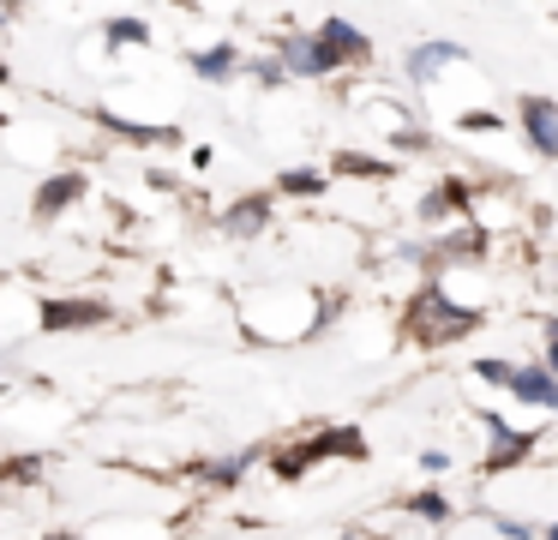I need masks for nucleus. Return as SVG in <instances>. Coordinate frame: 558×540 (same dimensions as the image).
<instances>
[{
    "label": "nucleus",
    "instance_id": "nucleus-1",
    "mask_svg": "<svg viewBox=\"0 0 558 540\" xmlns=\"http://www.w3.org/2000/svg\"><path fill=\"white\" fill-rule=\"evenodd\" d=\"M409 331L421 336V343H457V336L474 331V312L469 307H450L445 288H426V295L409 307Z\"/></svg>",
    "mask_w": 558,
    "mask_h": 540
},
{
    "label": "nucleus",
    "instance_id": "nucleus-2",
    "mask_svg": "<svg viewBox=\"0 0 558 540\" xmlns=\"http://www.w3.org/2000/svg\"><path fill=\"white\" fill-rule=\"evenodd\" d=\"M313 43H318V67H325V72L342 67V60H366V55H373V48H366V36L354 31V24H337V19H330Z\"/></svg>",
    "mask_w": 558,
    "mask_h": 540
},
{
    "label": "nucleus",
    "instance_id": "nucleus-3",
    "mask_svg": "<svg viewBox=\"0 0 558 540\" xmlns=\"http://www.w3.org/2000/svg\"><path fill=\"white\" fill-rule=\"evenodd\" d=\"M330 451H349V456H361V439H354V432H325V439L301 444V451H282V456H277V475H282V480H294L306 463H318V456H330Z\"/></svg>",
    "mask_w": 558,
    "mask_h": 540
},
{
    "label": "nucleus",
    "instance_id": "nucleus-4",
    "mask_svg": "<svg viewBox=\"0 0 558 540\" xmlns=\"http://www.w3.org/2000/svg\"><path fill=\"white\" fill-rule=\"evenodd\" d=\"M522 127H529L534 151L558 156V108L546 103V96H522Z\"/></svg>",
    "mask_w": 558,
    "mask_h": 540
},
{
    "label": "nucleus",
    "instance_id": "nucleus-5",
    "mask_svg": "<svg viewBox=\"0 0 558 540\" xmlns=\"http://www.w3.org/2000/svg\"><path fill=\"white\" fill-rule=\"evenodd\" d=\"M481 427H486V432H493V439H498V451L486 456V475H498V468H505V463H517V456H529L534 432H510V427H505V420H498V415H486Z\"/></svg>",
    "mask_w": 558,
    "mask_h": 540
},
{
    "label": "nucleus",
    "instance_id": "nucleus-6",
    "mask_svg": "<svg viewBox=\"0 0 558 540\" xmlns=\"http://www.w3.org/2000/svg\"><path fill=\"white\" fill-rule=\"evenodd\" d=\"M510 391H517L522 403H534V408H558V379H553V372L517 367V372H510Z\"/></svg>",
    "mask_w": 558,
    "mask_h": 540
},
{
    "label": "nucleus",
    "instance_id": "nucleus-7",
    "mask_svg": "<svg viewBox=\"0 0 558 540\" xmlns=\"http://www.w3.org/2000/svg\"><path fill=\"white\" fill-rule=\"evenodd\" d=\"M109 312L97 307V300H54V307H43V324L49 331H73V324H102Z\"/></svg>",
    "mask_w": 558,
    "mask_h": 540
},
{
    "label": "nucleus",
    "instance_id": "nucleus-8",
    "mask_svg": "<svg viewBox=\"0 0 558 540\" xmlns=\"http://www.w3.org/2000/svg\"><path fill=\"white\" fill-rule=\"evenodd\" d=\"M85 192V175H54L49 187L37 192V216H54V211H66V204Z\"/></svg>",
    "mask_w": 558,
    "mask_h": 540
},
{
    "label": "nucleus",
    "instance_id": "nucleus-9",
    "mask_svg": "<svg viewBox=\"0 0 558 540\" xmlns=\"http://www.w3.org/2000/svg\"><path fill=\"white\" fill-rule=\"evenodd\" d=\"M445 60H462V48L457 43H433V48H414V60H409V72L414 79H433Z\"/></svg>",
    "mask_w": 558,
    "mask_h": 540
},
{
    "label": "nucleus",
    "instance_id": "nucleus-10",
    "mask_svg": "<svg viewBox=\"0 0 558 540\" xmlns=\"http://www.w3.org/2000/svg\"><path fill=\"white\" fill-rule=\"evenodd\" d=\"M282 60H289V72H325V67H318V43H313V36H289V43H282Z\"/></svg>",
    "mask_w": 558,
    "mask_h": 540
},
{
    "label": "nucleus",
    "instance_id": "nucleus-11",
    "mask_svg": "<svg viewBox=\"0 0 558 540\" xmlns=\"http://www.w3.org/2000/svg\"><path fill=\"white\" fill-rule=\"evenodd\" d=\"M193 72H198V79H229V72H234V48L222 43V48H210V55H198Z\"/></svg>",
    "mask_w": 558,
    "mask_h": 540
},
{
    "label": "nucleus",
    "instance_id": "nucleus-12",
    "mask_svg": "<svg viewBox=\"0 0 558 540\" xmlns=\"http://www.w3.org/2000/svg\"><path fill=\"white\" fill-rule=\"evenodd\" d=\"M229 228H234V235H258V228H265V199L234 204V211H229Z\"/></svg>",
    "mask_w": 558,
    "mask_h": 540
},
{
    "label": "nucleus",
    "instance_id": "nucleus-13",
    "mask_svg": "<svg viewBox=\"0 0 558 540\" xmlns=\"http://www.w3.org/2000/svg\"><path fill=\"white\" fill-rule=\"evenodd\" d=\"M109 43H121V48H133V43H150V31L138 19H114L109 24Z\"/></svg>",
    "mask_w": 558,
    "mask_h": 540
},
{
    "label": "nucleus",
    "instance_id": "nucleus-14",
    "mask_svg": "<svg viewBox=\"0 0 558 540\" xmlns=\"http://www.w3.org/2000/svg\"><path fill=\"white\" fill-rule=\"evenodd\" d=\"M409 511H414V516H433V523H445V516H450V504L438 499V492H414V499H409Z\"/></svg>",
    "mask_w": 558,
    "mask_h": 540
},
{
    "label": "nucleus",
    "instance_id": "nucleus-15",
    "mask_svg": "<svg viewBox=\"0 0 558 540\" xmlns=\"http://www.w3.org/2000/svg\"><path fill=\"white\" fill-rule=\"evenodd\" d=\"M282 187H289L294 199H313V192H325V180H318V175H306V168H294V175H282Z\"/></svg>",
    "mask_w": 558,
    "mask_h": 540
},
{
    "label": "nucleus",
    "instance_id": "nucleus-16",
    "mask_svg": "<svg viewBox=\"0 0 558 540\" xmlns=\"http://www.w3.org/2000/svg\"><path fill=\"white\" fill-rule=\"evenodd\" d=\"M510 372H517V367H505V360H481V379L486 384H510Z\"/></svg>",
    "mask_w": 558,
    "mask_h": 540
},
{
    "label": "nucleus",
    "instance_id": "nucleus-17",
    "mask_svg": "<svg viewBox=\"0 0 558 540\" xmlns=\"http://www.w3.org/2000/svg\"><path fill=\"white\" fill-rule=\"evenodd\" d=\"M337 168H349V175H385V163H366V156H342Z\"/></svg>",
    "mask_w": 558,
    "mask_h": 540
},
{
    "label": "nucleus",
    "instance_id": "nucleus-18",
    "mask_svg": "<svg viewBox=\"0 0 558 540\" xmlns=\"http://www.w3.org/2000/svg\"><path fill=\"white\" fill-rule=\"evenodd\" d=\"M37 475V463H31V456H19V463H7V480H31Z\"/></svg>",
    "mask_w": 558,
    "mask_h": 540
},
{
    "label": "nucleus",
    "instance_id": "nucleus-19",
    "mask_svg": "<svg viewBox=\"0 0 558 540\" xmlns=\"http://www.w3.org/2000/svg\"><path fill=\"white\" fill-rule=\"evenodd\" d=\"M553 372H558V324H553Z\"/></svg>",
    "mask_w": 558,
    "mask_h": 540
},
{
    "label": "nucleus",
    "instance_id": "nucleus-20",
    "mask_svg": "<svg viewBox=\"0 0 558 540\" xmlns=\"http://www.w3.org/2000/svg\"><path fill=\"white\" fill-rule=\"evenodd\" d=\"M0 84H7V67H0Z\"/></svg>",
    "mask_w": 558,
    "mask_h": 540
},
{
    "label": "nucleus",
    "instance_id": "nucleus-21",
    "mask_svg": "<svg viewBox=\"0 0 558 540\" xmlns=\"http://www.w3.org/2000/svg\"><path fill=\"white\" fill-rule=\"evenodd\" d=\"M546 540H558V528H553V535H546Z\"/></svg>",
    "mask_w": 558,
    "mask_h": 540
},
{
    "label": "nucleus",
    "instance_id": "nucleus-22",
    "mask_svg": "<svg viewBox=\"0 0 558 540\" xmlns=\"http://www.w3.org/2000/svg\"><path fill=\"white\" fill-rule=\"evenodd\" d=\"M54 540H73V535H54Z\"/></svg>",
    "mask_w": 558,
    "mask_h": 540
}]
</instances>
